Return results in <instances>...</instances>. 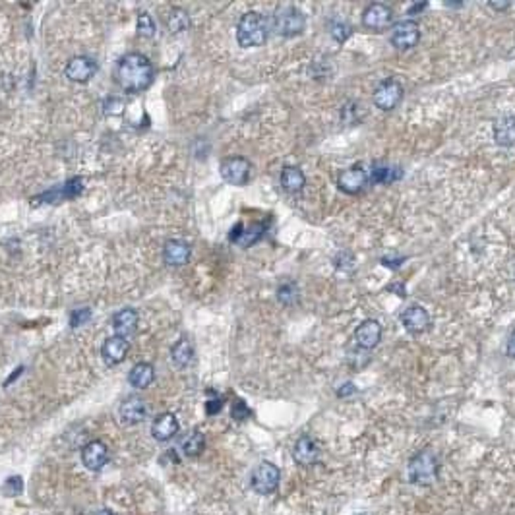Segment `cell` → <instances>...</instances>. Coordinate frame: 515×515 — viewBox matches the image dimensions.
<instances>
[{"mask_svg":"<svg viewBox=\"0 0 515 515\" xmlns=\"http://www.w3.org/2000/svg\"><path fill=\"white\" fill-rule=\"evenodd\" d=\"M117 84L128 94H140L146 91L153 82V66L148 56L140 53H128L118 61Z\"/></svg>","mask_w":515,"mask_h":515,"instance_id":"1","label":"cell"},{"mask_svg":"<svg viewBox=\"0 0 515 515\" xmlns=\"http://www.w3.org/2000/svg\"><path fill=\"white\" fill-rule=\"evenodd\" d=\"M269 35V24L260 12H246L236 27V41L244 49L262 47Z\"/></svg>","mask_w":515,"mask_h":515,"instance_id":"2","label":"cell"},{"mask_svg":"<svg viewBox=\"0 0 515 515\" xmlns=\"http://www.w3.org/2000/svg\"><path fill=\"white\" fill-rule=\"evenodd\" d=\"M409 478L414 484H432L436 481L438 473H440V463L434 452L424 450L414 455L413 459L409 461V467H407Z\"/></svg>","mask_w":515,"mask_h":515,"instance_id":"3","label":"cell"},{"mask_svg":"<svg viewBox=\"0 0 515 515\" xmlns=\"http://www.w3.org/2000/svg\"><path fill=\"white\" fill-rule=\"evenodd\" d=\"M306 25V18L300 10L293 8V6H287V8H281L275 12L274 16V30L283 37H293V35H298L303 33Z\"/></svg>","mask_w":515,"mask_h":515,"instance_id":"4","label":"cell"},{"mask_svg":"<svg viewBox=\"0 0 515 515\" xmlns=\"http://www.w3.org/2000/svg\"><path fill=\"white\" fill-rule=\"evenodd\" d=\"M279 478H281L279 469L275 467L274 463L264 461V463H260V465L254 469L250 483H252V488H254L258 494H272V492L277 490Z\"/></svg>","mask_w":515,"mask_h":515,"instance_id":"5","label":"cell"},{"mask_svg":"<svg viewBox=\"0 0 515 515\" xmlns=\"http://www.w3.org/2000/svg\"><path fill=\"white\" fill-rule=\"evenodd\" d=\"M219 171L225 182L233 186H244L250 179V161L244 157H229L221 163Z\"/></svg>","mask_w":515,"mask_h":515,"instance_id":"6","label":"cell"},{"mask_svg":"<svg viewBox=\"0 0 515 515\" xmlns=\"http://www.w3.org/2000/svg\"><path fill=\"white\" fill-rule=\"evenodd\" d=\"M421 39V30L419 24L413 20H403L398 22L391 30V45L399 51H407V49H413Z\"/></svg>","mask_w":515,"mask_h":515,"instance_id":"7","label":"cell"},{"mask_svg":"<svg viewBox=\"0 0 515 515\" xmlns=\"http://www.w3.org/2000/svg\"><path fill=\"white\" fill-rule=\"evenodd\" d=\"M403 99V86L398 80H383L374 91V105L382 110H391L398 107Z\"/></svg>","mask_w":515,"mask_h":515,"instance_id":"8","label":"cell"},{"mask_svg":"<svg viewBox=\"0 0 515 515\" xmlns=\"http://www.w3.org/2000/svg\"><path fill=\"white\" fill-rule=\"evenodd\" d=\"M391 20H393V12H391L388 4H382V2H372L362 12V24L368 30H372V32L388 30L391 25Z\"/></svg>","mask_w":515,"mask_h":515,"instance_id":"9","label":"cell"},{"mask_svg":"<svg viewBox=\"0 0 515 515\" xmlns=\"http://www.w3.org/2000/svg\"><path fill=\"white\" fill-rule=\"evenodd\" d=\"M95 72H97V63L89 56H74L70 63L66 64V76L78 84L89 82L95 76Z\"/></svg>","mask_w":515,"mask_h":515,"instance_id":"10","label":"cell"},{"mask_svg":"<svg viewBox=\"0 0 515 515\" xmlns=\"http://www.w3.org/2000/svg\"><path fill=\"white\" fill-rule=\"evenodd\" d=\"M401 324L405 329L413 336L424 333L430 328V314L422 308V306H411L405 312L401 314Z\"/></svg>","mask_w":515,"mask_h":515,"instance_id":"11","label":"cell"},{"mask_svg":"<svg viewBox=\"0 0 515 515\" xmlns=\"http://www.w3.org/2000/svg\"><path fill=\"white\" fill-rule=\"evenodd\" d=\"M367 182L368 174L360 165H355L351 169L343 171L337 179V184H339V188L343 190L345 194H359L360 190L367 186Z\"/></svg>","mask_w":515,"mask_h":515,"instance_id":"12","label":"cell"},{"mask_svg":"<svg viewBox=\"0 0 515 515\" xmlns=\"http://www.w3.org/2000/svg\"><path fill=\"white\" fill-rule=\"evenodd\" d=\"M107 459H109V452H107V445L99 442V440H94L82 450V461L89 471H101L105 465H107Z\"/></svg>","mask_w":515,"mask_h":515,"instance_id":"13","label":"cell"},{"mask_svg":"<svg viewBox=\"0 0 515 515\" xmlns=\"http://www.w3.org/2000/svg\"><path fill=\"white\" fill-rule=\"evenodd\" d=\"M382 339V326L378 320H364L355 329V341L362 349H374Z\"/></svg>","mask_w":515,"mask_h":515,"instance_id":"14","label":"cell"},{"mask_svg":"<svg viewBox=\"0 0 515 515\" xmlns=\"http://www.w3.org/2000/svg\"><path fill=\"white\" fill-rule=\"evenodd\" d=\"M130 351V343H128V339L125 337H109L105 343H103V349H101V355H103V360L110 364V367H115L118 362H122L126 359V355Z\"/></svg>","mask_w":515,"mask_h":515,"instance_id":"15","label":"cell"},{"mask_svg":"<svg viewBox=\"0 0 515 515\" xmlns=\"http://www.w3.org/2000/svg\"><path fill=\"white\" fill-rule=\"evenodd\" d=\"M293 457H295L298 465L310 467L320 457V447H318V444L310 436L298 438L297 444H295V450H293Z\"/></svg>","mask_w":515,"mask_h":515,"instance_id":"16","label":"cell"},{"mask_svg":"<svg viewBox=\"0 0 515 515\" xmlns=\"http://www.w3.org/2000/svg\"><path fill=\"white\" fill-rule=\"evenodd\" d=\"M264 233H266V225H262V223H254L248 229H244V225L239 223L233 229V233L229 234V239H231V242H236V244H241L244 248H248L252 244H256L264 236Z\"/></svg>","mask_w":515,"mask_h":515,"instance_id":"17","label":"cell"},{"mask_svg":"<svg viewBox=\"0 0 515 515\" xmlns=\"http://www.w3.org/2000/svg\"><path fill=\"white\" fill-rule=\"evenodd\" d=\"M494 140L502 148L515 146V115H504L494 122Z\"/></svg>","mask_w":515,"mask_h":515,"instance_id":"18","label":"cell"},{"mask_svg":"<svg viewBox=\"0 0 515 515\" xmlns=\"http://www.w3.org/2000/svg\"><path fill=\"white\" fill-rule=\"evenodd\" d=\"M177 432H179V421H177V417L172 413L159 414L155 419V422H153V426H151V434H153V438L159 440V442L171 440Z\"/></svg>","mask_w":515,"mask_h":515,"instance_id":"19","label":"cell"},{"mask_svg":"<svg viewBox=\"0 0 515 515\" xmlns=\"http://www.w3.org/2000/svg\"><path fill=\"white\" fill-rule=\"evenodd\" d=\"M192 250L184 241H169L163 248V258L169 266H184L190 260Z\"/></svg>","mask_w":515,"mask_h":515,"instance_id":"20","label":"cell"},{"mask_svg":"<svg viewBox=\"0 0 515 515\" xmlns=\"http://www.w3.org/2000/svg\"><path fill=\"white\" fill-rule=\"evenodd\" d=\"M146 414H148V407L140 398H128L120 405V419L126 424H138L146 419Z\"/></svg>","mask_w":515,"mask_h":515,"instance_id":"21","label":"cell"},{"mask_svg":"<svg viewBox=\"0 0 515 515\" xmlns=\"http://www.w3.org/2000/svg\"><path fill=\"white\" fill-rule=\"evenodd\" d=\"M113 328L117 331L118 337L132 336L136 328H138V312L134 308H125L113 316Z\"/></svg>","mask_w":515,"mask_h":515,"instance_id":"22","label":"cell"},{"mask_svg":"<svg viewBox=\"0 0 515 515\" xmlns=\"http://www.w3.org/2000/svg\"><path fill=\"white\" fill-rule=\"evenodd\" d=\"M153 378H155V368L151 367L149 362H138L130 370L128 382L132 383L134 388H138V390H146L149 383L153 382Z\"/></svg>","mask_w":515,"mask_h":515,"instance_id":"23","label":"cell"},{"mask_svg":"<svg viewBox=\"0 0 515 515\" xmlns=\"http://www.w3.org/2000/svg\"><path fill=\"white\" fill-rule=\"evenodd\" d=\"M403 177V171L401 167H391V165L386 163H374L372 167V172H370V180L374 184H391Z\"/></svg>","mask_w":515,"mask_h":515,"instance_id":"24","label":"cell"},{"mask_svg":"<svg viewBox=\"0 0 515 515\" xmlns=\"http://www.w3.org/2000/svg\"><path fill=\"white\" fill-rule=\"evenodd\" d=\"M306 184L305 172L300 171L298 167H285L281 171V186L291 192V194H297L300 192Z\"/></svg>","mask_w":515,"mask_h":515,"instance_id":"25","label":"cell"},{"mask_svg":"<svg viewBox=\"0 0 515 515\" xmlns=\"http://www.w3.org/2000/svg\"><path fill=\"white\" fill-rule=\"evenodd\" d=\"M192 355H194V347H192V343H190L188 339H184V337L172 345L171 357H172V362H174L177 367H180V368L186 367L188 362L192 360Z\"/></svg>","mask_w":515,"mask_h":515,"instance_id":"26","label":"cell"},{"mask_svg":"<svg viewBox=\"0 0 515 515\" xmlns=\"http://www.w3.org/2000/svg\"><path fill=\"white\" fill-rule=\"evenodd\" d=\"M203 447H205V438L200 430H194V432H190L184 440H182V452L186 453L188 457H196V455H200L203 452Z\"/></svg>","mask_w":515,"mask_h":515,"instance_id":"27","label":"cell"},{"mask_svg":"<svg viewBox=\"0 0 515 515\" xmlns=\"http://www.w3.org/2000/svg\"><path fill=\"white\" fill-rule=\"evenodd\" d=\"M167 25L172 33H180L190 27V20L184 10H172L169 18H167Z\"/></svg>","mask_w":515,"mask_h":515,"instance_id":"28","label":"cell"},{"mask_svg":"<svg viewBox=\"0 0 515 515\" xmlns=\"http://www.w3.org/2000/svg\"><path fill=\"white\" fill-rule=\"evenodd\" d=\"M277 298H279V303H283V305H295L298 298L297 285L295 283H283L281 287L277 289Z\"/></svg>","mask_w":515,"mask_h":515,"instance_id":"29","label":"cell"},{"mask_svg":"<svg viewBox=\"0 0 515 515\" xmlns=\"http://www.w3.org/2000/svg\"><path fill=\"white\" fill-rule=\"evenodd\" d=\"M329 33H331V37H333V39L339 41V43H343V41H347L349 37H351L352 30L349 24L333 20V22L329 24Z\"/></svg>","mask_w":515,"mask_h":515,"instance_id":"30","label":"cell"},{"mask_svg":"<svg viewBox=\"0 0 515 515\" xmlns=\"http://www.w3.org/2000/svg\"><path fill=\"white\" fill-rule=\"evenodd\" d=\"M136 27H138V33H140L141 37H153L155 35V22H153V18L149 16V14H140L138 16V24H136Z\"/></svg>","mask_w":515,"mask_h":515,"instance_id":"31","label":"cell"},{"mask_svg":"<svg viewBox=\"0 0 515 515\" xmlns=\"http://www.w3.org/2000/svg\"><path fill=\"white\" fill-rule=\"evenodd\" d=\"M82 188H84L82 179H72L64 184L61 196H64V198H74V196H78L82 192Z\"/></svg>","mask_w":515,"mask_h":515,"instance_id":"32","label":"cell"},{"mask_svg":"<svg viewBox=\"0 0 515 515\" xmlns=\"http://www.w3.org/2000/svg\"><path fill=\"white\" fill-rule=\"evenodd\" d=\"M89 318H91V310H89V308H80L76 312H72L70 326L72 328H80V326H84Z\"/></svg>","mask_w":515,"mask_h":515,"instance_id":"33","label":"cell"},{"mask_svg":"<svg viewBox=\"0 0 515 515\" xmlns=\"http://www.w3.org/2000/svg\"><path fill=\"white\" fill-rule=\"evenodd\" d=\"M231 414H233L234 421H244V419H248L250 417V409L246 407V403H244L242 399H236L233 409H231Z\"/></svg>","mask_w":515,"mask_h":515,"instance_id":"34","label":"cell"},{"mask_svg":"<svg viewBox=\"0 0 515 515\" xmlns=\"http://www.w3.org/2000/svg\"><path fill=\"white\" fill-rule=\"evenodd\" d=\"M221 407H223V399L215 395L213 399H210L208 403H205V413L208 414H217L221 411Z\"/></svg>","mask_w":515,"mask_h":515,"instance_id":"35","label":"cell"},{"mask_svg":"<svg viewBox=\"0 0 515 515\" xmlns=\"http://www.w3.org/2000/svg\"><path fill=\"white\" fill-rule=\"evenodd\" d=\"M4 488H6L8 494H20V492H22V478H20V476H16V478H8Z\"/></svg>","mask_w":515,"mask_h":515,"instance_id":"36","label":"cell"},{"mask_svg":"<svg viewBox=\"0 0 515 515\" xmlns=\"http://www.w3.org/2000/svg\"><path fill=\"white\" fill-rule=\"evenodd\" d=\"M352 393H357V388L351 382L343 383V388H339V391H337L339 398H347V395H352Z\"/></svg>","mask_w":515,"mask_h":515,"instance_id":"37","label":"cell"},{"mask_svg":"<svg viewBox=\"0 0 515 515\" xmlns=\"http://www.w3.org/2000/svg\"><path fill=\"white\" fill-rule=\"evenodd\" d=\"M507 355H509L511 359H515V329L511 331L509 339H507Z\"/></svg>","mask_w":515,"mask_h":515,"instance_id":"38","label":"cell"},{"mask_svg":"<svg viewBox=\"0 0 515 515\" xmlns=\"http://www.w3.org/2000/svg\"><path fill=\"white\" fill-rule=\"evenodd\" d=\"M426 6H428L426 2H417V4H413V6H411L409 14H411V16H417V14H419V12H422V10L426 8Z\"/></svg>","mask_w":515,"mask_h":515,"instance_id":"39","label":"cell"},{"mask_svg":"<svg viewBox=\"0 0 515 515\" xmlns=\"http://www.w3.org/2000/svg\"><path fill=\"white\" fill-rule=\"evenodd\" d=\"M488 6H490V8H494V10H500V12H502V10H507V8H509V6H511V2H488Z\"/></svg>","mask_w":515,"mask_h":515,"instance_id":"40","label":"cell"},{"mask_svg":"<svg viewBox=\"0 0 515 515\" xmlns=\"http://www.w3.org/2000/svg\"><path fill=\"white\" fill-rule=\"evenodd\" d=\"M97 515H117V514H113L110 509H101V511H99V514H97Z\"/></svg>","mask_w":515,"mask_h":515,"instance_id":"41","label":"cell"}]
</instances>
